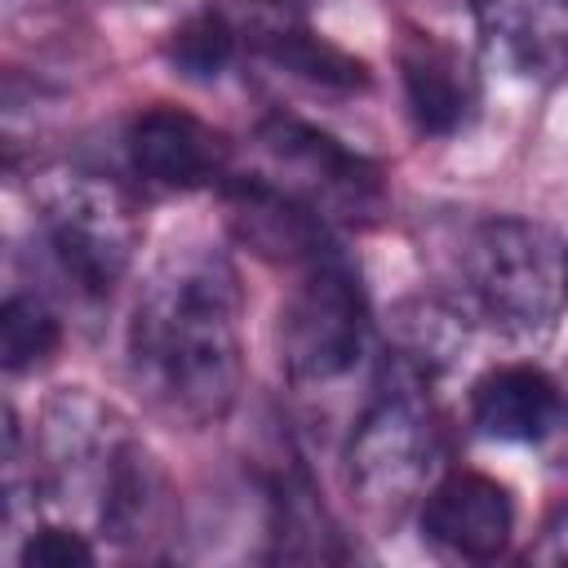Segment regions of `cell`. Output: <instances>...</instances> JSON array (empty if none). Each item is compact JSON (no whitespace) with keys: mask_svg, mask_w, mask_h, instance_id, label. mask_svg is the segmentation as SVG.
<instances>
[{"mask_svg":"<svg viewBox=\"0 0 568 568\" xmlns=\"http://www.w3.org/2000/svg\"><path fill=\"white\" fill-rule=\"evenodd\" d=\"M244 293L213 244L169 248L129 315L124 355L138 390L182 426H217L244 382Z\"/></svg>","mask_w":568,"mask_h":568,"instance_id":"cell-1","label":"cell"},{"mask_svg":"<svg viewBox=\"0 0 568 568\" xmlns=\"http://www.w3.org/2000/svg\"><path fill=\"white\" fill-rule=\"evenodd\" d=\"M457 275L466 315L510 342H541L568 306V244L532 217H479Z\"/></svg>","mask_w":568,"mask_h":568,"instance_id":"cell-2","label":"cell"},{"mask_svg":"<svg viewBox=\"0 0 568 568\" xmlns=\"http://www.w3.org/2000/svg\"><path fill=\"white\" fill-rule=\"evenodd\" d=\"M426 386L430 382L386 359L382 386L373 390V399L351 426V439L342 453L346 488L359 501V510L373 519L408 515L444 475V439H439Z\"/></svg>","mask_w":568,"mask_h":568,"instance_id":"cell-3","label":"cell"},{"mask_svg":"<svg viewBox=\"0 0 568 568\" xmlns=\"http://www.w3.org/2000/svg\"><path fill=\"white\" fill-rule=\"evenodd\" d=\"M36 226L62 280L80 297H106L133 266L142 217L124 186L98 173H44L36 182Z\"/></svg>","mask_w":568,"mask_h":568,"instance_id":"cell-4","label":"cell"},{"mask_svg":"<svg viewBox=\"0 0 568 568\" xmlns=\"http://www.w3.org/2000/svg\"><path fill=\"white\" fill-rule=\"evenodd\" d=\"M373 320L355 266L342 248L297 266V284L280 306V368L297 390L346 382L368 355Z\"/></svg>","mask_w":568,"mask_h":568,"instance_id":"cell-5","label":"cell"},{"mask_svg":"<svg viewBox=\"0 0 568 568\" xmlns=\"http://www.w3.org/2000/svg\"><path fill=\"white\" fill-rule=\"evenodd\" d=\"M253 142L266 160V178L288 195H297L302 204H311L324 222H337V217L364 222L386 200L382 169L373 160H364L359 151L342 146L333 133L297 115L271 111L257 124Z\"/></svg>","mask_w":568,"mask_h":568,"instance_id":"cell-6","label":"cell"},{"mask_svg":"<svg viewBox=\"0 0 568 568\" xmlns=\"http://www.w3.org/2000/svg\"><path fill=\"white\" fill-rule=\"evenodd\" d=\"M124 164L151 191L222 186L231 173V142L182 106H146L124 124Z\"/></svg>","mask_w":568,"mask_h":568,"instance_id":"cell-7","label":"cell"},{"mask_svg":"<svg viewBox=\"0 0 568 568\" xmlns=\"http://www.w3.org/2000/svg\"><path fill=\"white\" fill-rule=\"evenodd\" d=\"M417 528L444 555L488 564L515 537L510 488L484 470H444L417 506Z\"/></svg>","mask_w":568,"mask_h":568,"instance_id":"cell-8","label":"cell"},{"mask_svg":"<svg viewBox=\"0 0 568 568\" xmlns=\"http://www.w3.org/2000/svg\"><path fill=\"white\" fill-rule=\"evenodd\" d=\"M173 524H178L173 479L160 466V457L129 430L93 501V528L120 550L151 555L173 532Z\"/></svg>","mask_w":568,"mask_h":568,"instance_id":"cell-9","label":"cell"},{"mask_svg":"<svg viewBox=\"0 0 568 568\" xmlns=\"http://www.w3.org/2000/svg\"><path fill=\"white\" fill-rule=\"evenodd\" d=\"M222 204H226L231 231L253 253H262L271 262H284L293 271L315 262L320 253L337 248L328 240V222L311 204H302L297 195L275 186L266 173H226Z\"/></svg>","mask_w":568,"mask_h":568,"instance_id":"cell-10","label":"cell"},{"mask_svg":"<svg viewBox=\"0 0 568 568\" xmlns=\"http://www.w3.org/2000/svg\"><path fill=\"white\" fill-rule=\"evenodd\" d=\"M488 58L532 84L568 75V0H470Z\"/></svg>","mask_w":568,"mask_h":568,"instance_id":"cell-11","label":"cell"},{"mask_svg":"<svg viewBox=\"0 0 568 568\" xmlns=\"http://www.w3.org/2000/svg\"><path fill=\"white\" fill-rule=\"evenodd\" d=\"M235 22H240V36H244V49H253L257 58L275 62L280 71H288L306 84L337 89V93H351V89L368 84L364 62L351 58L346 49H337L333 40H324L284 0H248L235 13Z\"/></svg>","mask_w":568,"mask_h":568,"instance_id":"cell-12","label":"cell"},{"mask_svg":"<svg viewBox=\"0 0 568 568\" xmlns=\"http://www.w3.org/2000/svg\"><path fill=\"white\" fill-rule=\"evenodd\" d=\"M399 84L408 120L422 138H453L479 106V80L470 62L430 31H408L399 44Z\"/></svg>","mask_w":568,"mask_h":568,"instance_id":"cell-13","label":"cell"},{"mask_svg":"<svg viewBox=\"0 0 568 568\" xmlns=\"http://www.w3.org/2000/svg\"><path fill=\"white\" fill-rule=\"evenodd\" d=\"M266 493V537H271V559H293V564H328L346 559L342 532L320 501V488L311 470L297 457H275L271 470L262 475Z\"/></svg>","mask_w":568,"mask_h":568,"instance_id":"cell-14","label":"cell"},{"mask_svg":"<svg viewBox=\"0 0 568 568\" xmlns=\"http://www.w3.org/2000/svg\"><path fill=\"white\" fill-rule=\"evenodd\" d=\"M470 422L501 444H546L559 426V377L537 364H497L470 386Z\"/></svg>","mask_w":568,"mask_h":568,"instance_id":"cell-15","label":"cell"},{"mask_svg":"<svg viewBox=\"0 0 568 568\" xmlns=\"http://www.w3.org/2000/svg\"><path fill=\"white\" fill-rule=\"evenodd\" d=\"M466 324H470L466 306L435 302V297L404 302L390 320V359L399 368L417 373L422 382H430L466 346Z\"/></svg>","mask_w":568,"mask_h":568,"instance_id":"cell-16","label":"cell"},{"mask_svg":"<svg viewBox=\"0 0 568 568\" xmlns=\"http://www.w3.org/2000/svg\"><path fill=\"white\" fill-rule=\"evenodd\" d=\"M169 62L186 75V80H222L235 58L244 53V36H240V22L235 13L226 9H200L191 18H182L173 31H169V44H164Z\"/></svg>","mask_w":568,"mask_h":568,"instance_id":"cell-17","label":"cell"},{"mask_svg":"<svg viewBox=\"0 0 568 568\" xmlns=\"http://www.w3.org/2000/svg\"><path fill=\"white\" fill-rule=\"evenodd\" d=\"M62 342V324L40 293H9L0 306V359L4 373L40 368Z\"/></svg>","mask_w":568,"mask_h":568,"instance_id":"cell-18","label":"cell"},{"mask_svg":"<svg viewBox=\"0 0 568 568\" xmlns=\"http://www.w3.org/2000/svg\"><path fill=\"white\" fill-rule=\"evenodd\" d=\"M18 559L27 568H89L98 559L89 532H80L75 524H31L22 546H18Z\"/></svg>","mask_w":568,"mask_h":568,"instance_id":"cell-19","label":"cell"},{"mask_svg":"<svg viewBox=\"0 0 568 568\" xmlns=\"http://www.w3.org/2000/svg\"><path fill=\"white\" fill-rule=\"evenodd\" d=\"M528 564H568V497L550 506V515L537 528V541L528 546Z\"/></svg>","mask_w":568,"mask_h":568,"instance_id":"cell-20","label":"cell"},{"mask_svg":"<svg viewBox=\"0 0 568 568\" xmlns=\"http://www.w3.org/2000/svg\"><path fill=\"white\" fill-rule=\"evenodd\" d=\"M546 448H550V462L555 466H568V368L559 373V426L546 439Z\"/></svg>","mask_w":568,"mask_h":568,"instance_id":"cell-21","label":"cell"}]
</instances>
